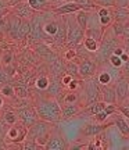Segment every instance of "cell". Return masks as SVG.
I'll return each instance as SVG.
<instances>
[{
    "label": "cell",
    "instance_id": "5",
    "mask_svg": "<svg viewBox=\"0 0 129 150\" xmlns=\"http://www.w3.org/2000/svg\"><path fill=\"white\" fill-rule=\"evenodd\" d=\"M16 112L18 121L22 122L27 128H29L32 124H35L39 120L38 112L33 106H22V107H16Z\"/></svg>",
    "mask_w": 129,
    "mask_h": 150
},
{
    "label": "cell",
    "instance_id": "9",
    "mask_svg": "<svg viewBox=\"0 0 129 150\" xmlns=\"http://www.w3.org/2000/svg\"><path fill=\"white\" fill-rule=\"evenodd\" d=\"M97 70V64L94 60L92 59H83L79 64V78H83V79H89V78H93L94 74H96Z\"/></svg>",
    "mask_w": 129,
    "mask_h": 150
},
{
    "label": "cell",
    "instance_id": "46",
    "mask_svg": "<svg viewBox=\"0 0 129 150\" xmlns=\"http://www.w3.org/2000/svg\"><path fill=\"white\" fill-rule=\"evenodd\" d=\"M8 1V6H14L16 3H18V1H22V0H7Z\"/></svg>",
    "mask_w": 129,
    "mask_h": 150
},
{
    "label": "cell",
    "instance_id": "18",
    "mask_svg": "<svg viewBox=\"0 0 129 150\" xmlns=\"http://www.w3.org/2000/svg\"><path fill=\"white\" fill-rule=\"evenodd\" d=\"M31 31V21L29 20H20L18 24V29H17V39L16 40H22V39H27V36L29 35Z\"/></svg>",
    "mask_w": 129,
    "mask_h": 150
},
{
    "label": "cell",
    "instance_id": "23",
    "mask_svg": "<svg viewBox=\"0 0 129 150\" xmlns=\"http://www.w3.org/2000/svg\"><path fill=\"white\" fill-rule=\"evenodd\" d=\"M83 46L87 52L90 53H96L97 49H99V42L94 40L93 38H89V36H85L83 38Z\"/></svg>",
    "mask_w": 129,
    "mask_h": 150
},
{
    "label": "cell",
    "instance_id": "42",
    "mask_svg": "<svg viewBox=\"0 0 129 150\" xmlns=\"http://www.w3.org/2000/svg\"><path fill=\"white\" fill-rule=\"evenodd\" d=\"M8 8V1L7 0H0V10Z\"/></svg>",
    "mask_w": 129,
    "mask_h": 150
},
{
    "label": "cell",
    "instance_id": "48",
    "mask_svg": "<svg viewBox=\"0 0 129 150\" xmlns=\"http://www.w3.org/2000/svg\"><path fill=\"white\" fill-rule=\"evenodd\" d=\"M3 104H4V100H3V95L0 93V108L3 107Z\"/></svg>",
    "mask_w": 129,
    "mask_h": 150
},
{
    "label": "cell",
    "instance_id": "41",
    "mask_svg": "<svg viewBox=\"0 0 129 150\" xmlns=\"http://www.w3.org/2000/svg\"><path fill=\"white\" fill-rule=\"evenodd\" d=\"M122 72H124L125 76H128L129 78V59L122 64Z\"/></svg>",
    "mask_w": 129,
    "mask_h": 150
},
{
    "label": "cell",
    "instance_id": "29",
    "mask_svg": "<svg viewBox=\"0 0 129 150\" xmlns=\"http://www.w3.org/2000/svg\"><path fill=\"white\" fill-rule=\"evenodd\" d=\"M75 3H78L79 6H82V8H85V10H93V8H96V3H94V0H74Z\"/></svg>",
    "mask_w": 129,
    "mask_h": 150
},
{
    "label": "cell",
    "instance_id": "28",
    "mask_svg": "<svg viewBox=\"0 0 129 150\" xmlns=\"http://www.w3.org/2000/svg\"><path fill=\"white\" fill-rule=\"evenodd\" d=\"M14 91H16V96L18 99H27L28 97V88L24 83L18 86H14Z\"/></svg>",
    "mask_w": 129,
    "mask_h": 150
},
{
    "label": "cell",
    "instance_id": "17",
    "mask_svg": "<svg viewBox=\"0 0 129 150\" xmlns=\"http://www.w3.org/2000/svg\"><path fill=\"white\" fill-rule=\"evenodd\" d=\"M114 115V114H113ZM113 124L118 128V131L121 132V135L122 136H125V138H128L129 136V124L126 122V118L122 115V114H115L114 115V121Z\"/></svg>",
    "mask_w": 129,
    "mask_h": 150
},
{
    "label": "cell",
    "instance_id": "1",
    "mask_svg": "<svg viewBox=\"0 0 129 150\" xmlns=\"http://www.w3.org/2000/svg\"><path fill=\"white\" fill-rule=\"evenodd\" d=\"M33 107L38 112L39 120H43V121H47L51 124L61 121V104L56 97H39V99H36Z\"/></svg>",
    "mask_w": 129,
    "mask_h": 150
},
{
    "label": "cell",
    "instance_id": "27",
    "mask_svg": "<svg viewBox=\"0 0 129 150\" xmlns=\"http://www.w3.org/2000/svg\"><path fill=\"white\" fill-rule=\"evenodd\" d=\"M0 93L3 95V97H14L16 96V91H14V86L11 85L10 82L6 83L0 88Z\"/></svg>",
    "mask_w": 129,
    "mask_h": 150
},
{
    "label": "cell",
    "instance_id": "49",
    "mask_svg": "<svg viewBox=\"0 0 129 150\" xmlns=\"http://www.w3.org/2000/svg\"><path fill=\"white\" fill-rule=\"evenodd\" d=\"M57 1H71V0H57Z\"/></svg>",
    "mask_w": 129,
    "mask_h": 150
},
{
    "label": "cell",
    "instance_id": "38",
    "mask_svg": "<svg viewBox=\"0 0 129 150\" xmlns=\"http://www.w3.org/2000/svg\"><path fill=\"white\" fill-rule=\"evenodd\" d=\"M76 50H74V49H70L67 53H65V60L67 61H72V60H75L76 59Z\"/></svg>",
    "mask_w": 129,
    "mask_h": 150
},
{
    "label": "cell",
    "instance_id": "6",
    "mask_svg": "<svg viewBox=\"0 0 129 150\" xmlns=\"http://www.w3.org/2000/svg\"><path fill=\"white\" fill-rule=\"evenodd\" d=\"M35 14H36V11L29 6V3H28L27 0H22V1L16 3L14 8H13V16L18 17V18H22V20H31Z\"/></svg>",
    "mask_w": 129,
    "mask_h": 150
},
{
    "label": "cell",
    "instance_id": "33",
    "mask_svg": "<svg viewBox=\"0 0 129 150\" xmlns=\"http://www.w3.org/2000/svg\"><path fill=\"white\" fill-rule=\"evenodd\" d=\"M8 82H10V75H8V72L0 68V88L3 85H6V83H8Z\"/></svg>",
    "mask_w": 129,
    "mask_h": 150
},
{
    "label": "cell",
    "instance_id": "25",
    "mask_svg": "<svg viewBox=\"0 0 129 150\" xmlns=\"http://www.w3.org/2000/svg\"><path fill=\"white\" fill-rule=\"evenodd\" d=\"M65 72L72 75L74 78H79V65L76 64V63H74V60H72V61H68V63L65 64Z\"/></svg>",
    "mask_w": 129,
    "mask_h": 150
},
{
    "label": "cell",
    "instance_id": "2",
    "mask_svg": "<svg viewBox=\"0 0 129 150\" xmlns=\"http://www.w3.org/2000/svg\"><path fill=\"white\" fill-rule=\"evenodd\" d=\"M65 22H67V46L74 49L83 42L85 29H82L79 27L75 17L74 18H65Z\"/></svg>",
    "mask_w": 129,
    "mask_h": 150
},
{
    "label": "cell",
    "instance_id": "7",
    "mask_svg": "<svg viewBox=\"0 0 129 150\" xmlns=\"http://www.w3.org/2000/svg\"><path fill=\"white\" fill-rule=\"evenodd\" d=\"M100 96V83L97 79H92L86 82L85 85V103L86 106H89L90 103L97 102Z\"/></svg>",
    "mask_w": 129,
    "mask_h": 150
},
{
    "label": "cell",
    "instance_id": "31",
    "mask_svg": "<svg viewBox=\"0 0 129 150\" xmlns=\"http://www.w3.org/2000/svg\"><path fill=\"white\" fill-rule=\"evenodd\" d=\"M108 61H110V64L113 65L114 68H121L122 64H124V61L121 60V56H117V54H111L108 57Z\"/></svg>",
    "mask_w": 129,
    "mask_h": 150
},
{
    "label": "cell",
    "instance_id": "43",
    "mask_svg": "<svg viewBox=\"0 0 129 150\" xmlns=\"http://www.w3.org/2000/svg\"><path fill=\"white\" fill-rule=\"evenodd\" d=\"M6 147H7V145H6V139L0 136V149H6Z\"/></svg>",
    "mask_w": 129,
    "mask_h": 150
},
{
    "label": "cell",
    "instance_id": "40",
    "mask_svg": "<svg viewBox=\"0 0 129 150\" xmlns=\"http://www.w3.org/2000/svg\"><path fill=\"white\" fill-rule=\"evenodd\" d=\"M115 7H129V0H115Z\"/></svg>",
    "mask_w": 129,
    "mask_h": 150
},
{
    "label": "cell",
    "instance_id": "39",
    "mask_svg": "<svg viewBox=\"0 0 129 150\" xmlns=\"http://www.w3.org/2000/svg\"><path fill=\"white\" fill-rule=\"evenodd\" d=\"M79 83H81V82L76 79V78H72V81H71V82H70V83H68L67 86H65V88H67L68 91H75L76 88L79 86Z\"/></svg>",
    "mask_w": 129,
    "mask_h": 150
},
{
    "label": "cell",
    "instance_id": "36",
    "mask_svg": "<svg viewBox=\"0 0 129 150\" xmlns=\"http://www.w3.org/2000/svg\"><path fill=\"white\" fill-rule=\"evenodd\" d=\"M1 63L4 65H10L13 63V53L11 52H6L3 54V57H1Z\"/></svg>",
    "mask_w": 129,
    "mask_h": 150
},
{
    "label": "cell",
    "instance_id": "12",
    "mask_svg": "<svg viewBox=\"0 0 129 150\" xmlns=\"http://www.w3.org/2000/svg\"><path fill=\"white\" fill-rule=\"evenodd\" d=\"M108 127V124H100V122H90L86 124L82 128V135L83 136H97Z\"/></svg>",
    "mask_w": 129,
    "mask_h": 150
},
{
    "label": "cell",
    "instance_id": "34",
    "mask_svg": "<svg viewBox=\"0 0 129 150\" xmlns=\"http://www.w3.org/2000/svg\"><path fill=\"white\" fill-rule=\"evenodd\" d=\"M76 100H78V95L74 91H71L70 93H65V96H64L65 103H76Z\"/></svg>",
    "mask_w": 129,
    "mask_h": 150
},
{
    "label": "cell",
    "instance_id": "13",
    "mask_svg": "<svg viewBox=\"0 0 129 150\" xmlns=\"http://www.w3.org/2000/svg\"><path fill=\"white\" fill-rule=\"evenodd\" d=\"M100 95L103 96V102L107 104H117V95H115V88L110 83L107 85H100Z\"/></svg>",
    "mask_w": 129,
    "mask_h": 150
},
{
    "label": "cell",
    "instance_id": "22",
    "mask_svg": "<svg viewBox=\"0 0 129 150\" xmlns=\"http://www.w3.org/2000/svg\"><path fill=\"white\" fill-rule=\"evenodd\" d=\"M106 104L107 103L106 102H93V103H90L89 104V107H87V110H86V112L87 114H90V115H94V114H97L99 111H102V110H104V107H106Z\"/></svg>",
    "mask_w": 129,
    "mask_h": 150
},
{
    "label": "cell",
    "instance_id": "21",
    "mask_svg": "<svg viewBox=\"0 0 129 150\" xmlns=\"http://www.w3.org/2000/svg\"><path fill=\"white\" fill-rule=\"evenodd\" d=\"M27 1L36 13L47 11L51 7V0H27Z\"/></svg>",
    "mask_w": 129,
    "mask_h": 150
},
{
    "label": "cell",
    "instance_id": "37",
    "mask_svg": "<svg viewBox=\"0 0 129 150\" xmlns=\"http://www.w3.org/2000/svg\"><path fill=\"white\" fill-rule=\"evenodd\" d=\"M117 110H118V111L121 112V114H122L125 118H128V120H129V107H128V106H124V104H118Z\"/></svg>",
    "mask_w": 129,
    "mask_h": 150
},
{
    "label": "cell",
    "instance_id": "24",
    "mask_svg": "<svg viewBox=\"0 0 129 150\" xmlns=\"http://www.w3.org/2000/svg\"><path fill=\"white\" fill-rule=\"evenodd\" d=\"M1 118H3V120H4L8 125H13V124L18 122V117H17L16 110H6V111L3 112Z\"/></svg>",
    "mask_w": 129,
    "mask_h": 150
},
{
    "label": "cell",
    "instance_id": "35",
    "mask_svg": "<svg viewBox=\"0 0 129 150\" xmlns=\"http://www.w3.org/2000/svg\"><path fill=\"white\" fill-rule=\"evenodd\" d=\"M94 3L100 7H114L115 6V0H94Z\"/></svg>",
    "mask_w": 129,
    "mask_h": 150
},
{
    "label": "cell",
    "instance_id": "26",
    "mask_svg": "<svg viewBox=\"0 0 129 150\" xmlns=\"http://www.w3.org/2000/svg\"><path fill=\"white\" fill-rule=\"evenodd\" d=\"M97 82L100 83V85H107V83H111V81H113V75L110 74L108 71H103L100 74L97 75Z\"/></svg>",
    "mask_w": 129,
    "mask_h": 150
},
{
    "label": "cell",
    "instance_id": "20",
    "mask_svg": "<svg viewBox=\"0 0 129 150\" xmlns=\"http://www.w3.org/2000/svg\"><path fill=\"white\" fill-rule=\"evenodd\" d=\"M114 10L111 11V16H113L114 21H128L129 20V8L128 7H113Z\"/></svg>",
    "mask_w": 129,
    "mask_h": 150
},
{
    "label": "cell",
    "instance_id": "8",
    "mask_svg": "<svg viewBox=\"0 0 129 150\" xmlns=\"http://www.w3.org/2000/svg\"><path fill=\"white\" fill-rule=\"evenodd\" d=\"M115 95H117V104H121L126 97H129V78L122 75L115 82Z\"/></svg>",
    "mask_w": 129,
    "mask_h": 150
},
{
    "label": "cell",
    "instance_id": "15",
    "mask_svg": "<svg viewBox=\"0 0 129 150\" xmlns=\"http://www.w3.org/2000/svg\"><path fill=\"white\" fill-rule=\"evenodd\" d=\"M51 43H56L57 46H63V45L67 43V22H65V18L64 20H60L59 31L53 36Z\"/></svg>",
    "mask_w": 129,
    "mask_h": 150
},
{
    "label": "cell",
    "instance_id": "45",
    "mask_svg": "<svg viewBox=\"0 0 129 150\" xmlns=\"http://www.w3.org/2000/svg\"><path fill=\"white\" fill-rule=\"evenodd\" d=\"M124 49L129 53V36L125 38V47H124Z\"/></svg>",
    "mask_w": 129,
    "mask_h": 150
},
{
    "label": "cell",
    "instance_id": "16",
    "mask_svg": "<svg viewBox=\"0 0 129 150\" xmlns=\"http://www.w3.org/2000/svg\"><path fill=\"white\" fill-rule=\"evenodd\" d=\"M60 27V20H49V21H43V32L47 36V40L51 42L53 36L57 33Z\"/></svg>",
    "mask_w": 129,
    "mask_h": 150
},
{
    "label": "cell",
    "instance_id": "47",
    "mask_svg": "<svg viewBox=\"0 0 129 150\" xmlns=\"http://www.w3.org/2000/svg\"><path fill=\"white\" fill-rule=\"evenodd\" d=\"M121 104H124V106H128V107H129V97H126V99H125V100L121 103Z\"/></svg>",
    "mask_w": 129,
    "mask_h": 150
},
{
    "label": "cell",
    "instance_id": "3",
    "mask_svg": "<svg viewBox=\"0 0 129 150\" xmlns=\"http://www.w3.org/2000/svg\"><path fill=\"white\" fill-rule=\"evenodd\" d=\"M113 32V31H111ZM119 46V42L115 35H110V33H104L100 40V46L97 49V60H100L102 63L108 61V57L114 53V49Z\"/></svg>",
    "mask_w": 129,
    "mask_h": 150
},
{
    "label": "cell",
    "instance_id": "19",
    "mask_svg": "<svg viewBox=\"0 0 129 150\" xmlns=\"http://www.w3.org/2000/svg\"><path fill=\"white\" fill-rule=\"evenodd\" d=\"M75 14V20L76 22L79 24V27L82 29H86V28L89 27V18H90V13L89 10H85V8H81V10H78Z\"/></svg>",
    "mask_w": 129,
    "mask_h": 150
},
{
    "label": "cell",
    "instance_id": "10",
    "mask_svg": "<svg viewBox=\"0 0 129 150\" xmlns=\"http://www.w3.org/2000/svg\"><path fill=\"white\" fill-rule=\"evenodd\" d=\"M67 147H68V145H67L65 139L61 135H57V134H50L49 140L44 145L46 150H65Z\"/></svg>",
    "mask_w": 129,
    "mask_h": 150
},
{
    "label": "cell",
    "instance_id": "14",
    "mask_svg": "<svg viewBox=\"0 0 129 150\" xmlns=\"http://www.w3.org/2000/svg\"><path fill=\"white\" fill-rule=\"evenodd\" d=\"M81 112V107L76 103H65L61 106V120H70L74 118Z\"/></svg>",
    "mask_w": 129,
    "mask_h": 150
},
{
    "label": "cell",
    "instance_id": "4",
    "mask_svg": "<svg viewBox=\"0 0 129 150\" xmlns=\"http://www.w3.org/2000/svg\"><path fill=\"white\" fill-rule=\"evenodd\" d=\"M28 128L22 122H16L8 127V131L6 134V140H10V143L14 145H21V142L27 138Z\"/></svg>",
    "mask_w": 129,
    "mask_h": 150
},
{
    "label": "cell",
    "instance_id": "11",
    "mask_svg": "<svg viewBox=\"0 0 129 150\" xmlns=\"http://www.w3.org/2000/svg\"><path fill=\"white\" fill-rule=\"evenodd\" d=\"M81 8H82V6L75 3L74 0H71V1H65L64 4L53 8L51 13L56 14V16H67V14H74V13H76L78 10H81Z\"/></svg>",
    "mask_w": 129,
    "mask_h": 150
},
{
    "label": "cell",
    "instance_id": "30",
    "mask_svg": "<svg viewBox=\"0 0 129 150\" xmlns=\"http://www.w3.org/2000/svg\"><path fill=\"white\" fill-rule=\"evenodd\" d=\"M49 82H50V79H49L47 76H39L38 79L35 81V85H36V88L40 89V91H46L49 86Z\"/></svg>",
    "mask_w": 129,
    "mask_h": 150
},
{
    "label": "cell",
    "instance_id": "32",
    "mask_svg": "<svg viewBox=\"0 0 129 150\" xmlns=\"http://www.w3.org/2000/svg\"><path fill=\"white\" fill-rule=\"evenodd\" d=\"M93 117H94V120H96V122L103 124V122H106V121H107V118L110 117V115H108L104 110H102V111H99L97 114H94Z\"/></svg>",
    "mask_w": 129,
    "mask_h": 150
},
{
    "label": "cell",
    "instance_id": "44",
    "mask_svg": "<svg viewBox=\"0 0 129 150\" xmlns=\"http://www.w3.org/2000/svg\"><path fill=\"white\" fill-rule=\"evenodd\" d=\"M86 145H81V143H79V145H72V146H70V149L71 150H75V149H81V147H85Z\"/></svg>",
    "mask_w": 129,
    "mask_h": 150
}]
</instances>
